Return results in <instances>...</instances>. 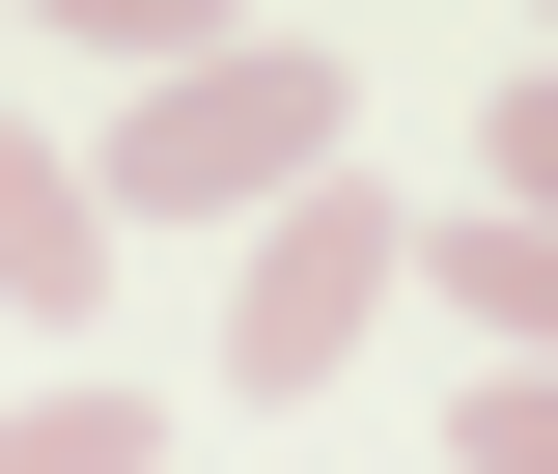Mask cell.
I'll return each mask as SVG.
<instances>
[{
  "mask_svg": "<svg viewBox=\"0 0 558 474\" xmlns=\"http://www.w3.org/2000/svg\"><path fill=\"white\" fill-rule=\"evenodd\" d=\"M336 139H363V57H307V28H223V57L112 84L84 196H112V223H223V196H307Z\"/></svg>",
  "mask_w": 558,
  "mask_h": 474,
  "instance_id": "1",
  "label": "cell"
},
{
  "mask_svg": "<svg viewBox=\"0 0 558 474\" xmlns=\"http://www.w3.org/2000/svg\"><path fill=\"white\" fill-rule=\"evenodd\" d=\"M391 279H418V223L363 196V168H307V196L252 223V279H223V391H252V418H307L363 336H391Z\"/></svg>",
  "mask_w": 558,
  "mask_h": 474,
  "instance_id": "2",
  "label": "cell"
},
{
  "mask_svg": "<svg viewBox=\"0 0 558 474\" xmlns=\"http://www.w3.org/2000/svg\"><path fill=\"white\" fill-rule=\"evenodd\" d=\"M0 307H28V336L112 307V196H84V139H28V112H0Z\"/></svg>",
  "mask_w": 558,
  "mask_h": 474,
  "instance_id": "3",
  "label": "cell"
},
{
  "mask_svg": "<svg viewBox=\"0 0 558 474\" xmlns=\"http://www.w3.org/2000/svg\"><path fill=\"white\" fill-rule=\"evenodd\" d=\"M418 279H447L502 363H558V223H418Z\"/></svg>",
  "mask_w": 558,
  "mask_h": 474,
  "instance_id": "4",
  "label": "cell"
},
{
  "mask_svg": "<svg viewBox=\"0 0 558 474\" xmlns=\"http://www.w3.org/2000/svg\"><path fill=\"white\" fill-rule=\"evenodd\" d=\"M0 474H168V391H112V363H57V391L0 418Z\"/></svg>",
  "mask_w": 558,
  "mask_h": 474,
  "instance_id": "5",
  "label": "cell"
},
{
  "mask_svg": "<svg viewBox=\"0 0 558 474\" xmlns=\"http://www.w3.org/2000/svg\"><path fill=\"white\" fill-rule=\"evenodd\" d=\"M0 28H84V57H140V84H168V57H223V0H0Z\"/></svg>",
  "mask_w": 558,
  "mask_h": 474,
  "instance_id": "6",
  "label": "cell"
},
{
  "mask_svg": "<svg viewBox=\"0 0 558 474\" xmlns=\"http://www.w3.org/2000/svg\"><path fill=\"white\" fill-rule=\"evenodd\" d=\"M447 447H475V474H558V363H475V391H447Z\"/></svg>",
  "mask_w": 558,
  "mask_h": 474,
  "instance_id": "7",
  "label": "cell"
},
{
  "mask_svg": "<svg viewBox=\"0 0 558 474\" xmlns=\"http://www.w3.org/2000/svg\"><path fill=\"white\" fill-rule=\"evenodd\" d=\"M502 223H558V57L502 84Z\"/></svg>",
  "mask_w": 558,
  "mask_h": 474,
  "instance_id": "8",
  "label": "cell"
},
{
  "mask_svg": "<svg viewBox=\"0 0 558 474\" xmlns=\"http://www.w3.org/2000/svg\"><path fill=\"white\" fill-rule=\"evenodd\" d=\"M531 28H558V0H531Z\"/></svg>",
  "mask_w": 558,
  "mask_h": 474,
  "instance_id": "9",
  "label": "cell"
}]
</instances>
